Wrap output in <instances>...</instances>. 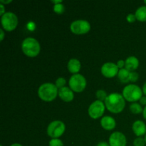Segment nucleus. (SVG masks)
I'll return each mask as SVG.
<instances>
[{"label": "nucleus", "mask_w": 146, "mask_h": 146, "mask_svg": "<svg viewBox=\"0 0 146 146\" xmlns=\"http://www.w3.org/2000/svg\"><path fill=\"white\" fill-rule=\"evenodd\" d=\"M140 103L142 105H146V96H143L140 100Z\"/></svg>", "instance_id": "c756f323"}, {"label": "nucleus", "mask_w": 146, "mask_h": 146, "mask_svg": "<svg viewBox=\"0 0 146 146\" xmlns=\"http://www.w3.org/2000/svg\"><path fill=\"white\" fill-rule=\"evenodd\" d=\"M130 110L133 114H139L143 112L142 106L139 104H137V103H133L130 106Z\"/></svg>", "instance_id": "6ab92c4d"}, {"label": "nucleus", "mask_w": 146, "mask_h": 146, "mask_svg": "<svg viewBox=\"0 0 146 146\" xmlns=\"http://www.w3.org/2000/svg\"><path fill=\"white\" fill-rule=\"evenodd\" d=\"M66 83V81L65 78H58L56 80V86L60 89V88H63V87H65L64 86H65Z\"/></svg>", "instance_id": "5701e85b"}, {"label": "nucleus", "mask_w": 146, "mask_h": 146, "mask_svg": "<svg viewBox=\"0 0 146 146\" xmlns=\"http://www.w3.org/2000/svg\"><path fill=\"white\" fill-rule=\"evenodd\" d=\"M51 2L54 3V4H61L62 1H61V0H59V1H51Z\"/></svg>", "instance_id": "72a5a7b5"}, {"label": "nucleus", "mask_w": 146, "mask_h": 146, "mask_svg": "<svg viewBox=\"0 0 146 146\" xmlns=\"http://www.w3.org/2000/svg\"><path fill=\"white\" fill-rule=\"evenodd\" d=\"M118 67L113 63H106L101 67V74L106 78H113L118 75Z\"/></svg>", "instance_id": "9d476101"}, {"label": "nucleus", "mask_w": 146, "mask_h": 146, "mask_svg": "<svg viewBox=\"0 0 146 146\" xmlns=\"http://www.w3.org/2000/svg\"><path fill=\"white\" fill-rule=\"evenodd\" d=\"M143 94L146 96V82H145V84H144L143 88Z\"/></svg>", "instance_id": "f704fd0d"}, {"label": "nucleus", "mask_w": 146, "mask_h": 146, "mask_svg": "<svg viewBox=\"0 0 146 146\" xmlns=\"http://www.w3.org/2000/svg\"><path fill=\"white\" fill-rule=\"evenodd\" d=\"M144 2H145V4H146V0H145V1H144Z\"/></svg>", "instance_id": "58836bf2"}, {"label": "nucleus", "mask_w": 146, "mask_h": 146, "mask_svg": "<svg viewBox=\"0 0 146 146\" xmlns=\"http://www.w3.org/2000/svg\"><path fill=\"white\" fill-rule=\"evenodd\" d=\"M58 96L60 98L65 102H70L74 99V92L68 87H63L58 90Z\"/></svg>", "instance_id": "f8f14e48"}, {"label": "nucleus", "mask_w": 146, "mask_h": 146, "mask_svg": "<svg viewBox=\"0 0 146 146\" xmlns=\"http://www.w3.org/2000/svg\"><path fill=\"white\" fill-rule=\"evenodd\" d=\"M1 25L3 28L8 31H11L17 28L18 25L17 17L12 12H6L1 17Z\"/></svg>", "instance_id": "423d86ee"}, {"label": "nucleus", "mask_w": 146, "mask_h": 146, "mask_svg": "<svg viewBox=\"0 0 146 146\" xmlns=\"http://www.w3.org/2000/svg\"><path fill=\"white\" fill-rule=\"evenodd\" d=\"M126 143V138L122 133L114 132L109 138L110 146H125Z\"/></svg>", "instance_id": "9b49d317"}, {"label": "nucleus", "mask_w": 146, "mask_h": 146, "mask_svg": "<svg viewBox=\"0 0 146 146\" xmlns=\"http://www.w3.org/2000/svg\"><path fill=\"white\" fill-rule=\"evenodd\" d=\"M69 86L74 92L81 93L86 88V80L81 74H74L70 78Z\"/></svg>", "instance_id": "39448f33"}, {"label": "nucleus", "mask_w": 146, "mask_h": 146, "mask_svg": "<svg viewBox=\"0 0 146 146\" xmlns=\"http://www.w3.org/2000/svg\"><path fill=\"white\" fill-rule=\"evenodd\" d=\"M68 69L71 73L76 74L81 69V63L76 58H72L68 63Z\"/></svg>", "instance_id": "dca6fc26"}, {"label": "nucleus", "mask_w": 146, "mask_h": 146, "mask_svg": "<svg viewBox=\"0 0 146 146\" xmlns=\"http://www.w3.org/2000/svg\"><path fill=\"white\" fill-rule=\"evenodd\" d=\"M101 125L105 130L111 131L115 127V121L111 116H104L101 121Z\"/></svg>", "instance_id": "4468645a"}, {"label": "nucleus", "mask_w": 146, "mask_h": 146, "mask_svg": "<svg viewBox=\"0 0 146 146\" xmlns=\"http://www.w3.org/2000/svg\"><path fill=\"white\" fill-rule=\"evenodd\" d=\"M58 94V88L54 84L51 83H46L40 86L38 90V97L44 101H52L55 99Z\"/></svg>", "instance_id": "f03ea898"}, {"label": "nucleus", "mask_w": 146, "mask_h": 146, "mask_svg": "<svg viewBox=\"0 0 146 146\" xmlns=\"http://www.w3.org/2000/svg\"><path fill=\"white\" fill-rule=\"evenodd\" d=\"M145 138H143L141 137L135 138L133 142L134 146H145Z\"/></svg>", "instance_id": "412c9836"}, {"label": "nucleus", "mask_w": 146, "mask_h": 146, "mask_svg": "<svg viewBox=\"0 0 146 146\" xmlns=\"http://www.w3.org/2000/svg\"><path fill=\"white\" fill-rule=\"evenodd\" d=\"M0 8H1V11H0V15L2 17L4 14H5V10H4V7L2 4H0Z\"/></svg>", "instance_id": "c85d7f7f"}, {"label": "nucleus", "mask_w": 146, "mask_h": 146, "mask_svg": "<svg viewBox=\"0 0 146 146\" xmlns=\"http://www.w3.org/2000/svg\"><path fill=\"white\" fill-rule=\"evenodd\" d=\"M133 131L136 136H142L146 133L145 124L141 121H136L133 124Z\"/></svg>", "instance_id": "ddd939ff"}, {"label": "nucleus", "mask_w": 146, "mask_h": 146, "mask_svg": "<svg viewBox=\"0 0 146 146\" xmlns=\"http://www.w3.org/2000/svg\"><path fill=\"white\" fill-rule=\"evenodd\" d=\"M11 0H9V1H4V0H0V2L1 4H9V3H11Z\"/></svg>", "instance_id": "473e14b6"}, {"label": "nucleus", "mask_w": 146, "mask_h": 146, "mask_svg": "<svg viewBox=\"0 0 146 146\" xmlns=\"http://www.w3.org/2000/svg\"><path fill=\"white\" fill-rule=\"evenodd\" d=\"M104 111H105V105L103 101L98 100L92 103L88 108V114L90 117L94 119H97L102 116Z\"/></svg>", "instance_id": "1a4fd4ad"}, {"label": "nucleus", "mask_w": 146, "mask_h": 146, "mask_svg": "<svg viewBox=\"0 0 146 146\" xmlns=\"http://www.w3.org/2000/svg\"><path fill=\"white\" fill-rule=\"evenodd\" d=\"M127 21H128L129 23H133L135 21L136 18H135V16L133 15L132 14H130L127 16Z\"/></svg>", "instance_id": "a878e982"}, {"label": "nucleus", "mask_w": 146, "mask_h": 146, "mask_svg": "<svg viewBox=\"0 0 146 146\" xmlns=\"http://www.w3.org/2000/svg\"><path fill=\"white\" fill-rule=\"evenodd\" d=\"M21 48L24 54L29 57L36 56L41 50L38 41L31 37H29L24 40L21 44Z\"/></svg>", "instance_id": "7ed1b4c3"}, {"label": "nucleus", "mask_w": 146, "mask_h": 146, "mask_svg": "<svg viewBox=\"0 0 146 146\" xmlns=\"http://www.w3.org/2000/svg\"><path fill=\"white\" fill-rule=\"evenodd\" d=\"M145 143H146V134H145Z\"/></svg>", "instance_id": "4c0bfd02"}, {"label": "nucleus", "mask_w": 146, "mask_h": 146, "mask_svg": "<svg viewBox=\"0 0 146 146\" xmlns=\"http://www.w3.org/2000/svg\"><path fill=\"white\" fill-rule=\"evenodd\" d=\"M139 66V61L136 57L133 56H129L125 61V69L128 71L132 72V71L137 69Z\"/></svg>", "instance_id": "2eb2a0df"}, {"label": "nucleus", "mask_w": 146, "mask_h": 146, "mask_svg": "<svg viewBox=\"0 0 146 146\" xmlns=\"http://www.w3.org/2000/svg\"><path fill=\"white\" fill-rule=\"evenodd\" d=\"M11 146H22V145L19 143H14V144H12Z\"/></svg>", "instance_id": "e433bc0d"}, {"label": "nucleus", "mask_w": 146, "mask_h": 146, "mask_svg": "<svg viewBox=\"0 0 146 146\" xmlns=\"http://www.w3.org/2000/svg\"><path fill=\"white\" fill-rule=\"evenodd\" d=\"M135 18L140 21H146V7H141L135 11Z\"/></svg>", "instance_id": "a211bd4d"}, {"label": "nucleus", "mask_w": 146, "mask_h": 146, "mask_svg": "<svg viewBox=\"0 0 146 146\" xmlns=\"http://www.w3.org/2000/svg\"><path fill=\"white\" fill-rule=\"evenodd\" d=\"M143 91L139 86L133 84L126 86L123 91V96L129 102H135L142 98Z\"/></svg>", "instance_id": "20e7f679"}, {"label": "nucleus", "mask_w": 146, "mask_h": 146, "mask_svg": "<svg viewBox=\"0 0 146 146\" xmlns=\"http://www.w3.org/2000/svg\"><path fill=\"white\" fill-rule=\"evenodd\" d=\"M143 115L144 118L146 120V106L145 107V108L143 109Z\"/></svg>", "instance_id": "c9c22d12"}, {"label": "nucleus", "mask_w": 146, "mask_h": 146, "mask_svg": "<svg viewBox=\"0 0 146 146\" xmlns=\"http://www.w3.org/2000/svg\"><path fill=\"white\" fill-rule=\"evenodd\" d=\"M54 11L57 14H62L64 11V7L63 4H55L54 7Z\"/></svg>", "instance_id": "b1692460"}, {"label": "nucleus", "mask_w": 146, "mask_h": 146, "mask_svg": "<svg viewBox=\"0 0 146 146\" xmlns=\"http://www.w3.org/2000/svg\"><path fill=\"white\" fill-rule=\"evenodd\" d=\"M138 78H139V76H138V73L131 72V74H130V81L135 82V81H138Z\"/></svg>", "instance_id": "393cba45"}, {"label": "nucleus", "mask_w": 146, "mask_h": 146, "mask_svg": "<svg viewBox=\"0 0 146 146\" xmlns=\"http://www.w3.org/2000/svg\"><path fill=\"white\" fill-rule=\"evenodd\" d=\"M0 31H1V41H2L3 39H4V31H3L2 29H0Z\"/></svg>", "instance_id": "2f4dec72"}, {"label": "nucleus", "mask_w": 146, "mask_h": 146, "mask_svg": "<svg viewBox=\"0 0 146 146\" xmlns=\"http://www.w3.org/2000/svg\"><path fill=\"white\" fill-rule=\"evenodd\" d=\"M107 94L106 93V91H104V90H98L96 92V97L98 98V101H105L107 98Z\"/></svg>", "instance_id": "aec40b11"}, {"label": "nucleus", "mask_w": 146, "mask_h": 146, "mask_svg": "<svg viewBox=\"0 0 146 146\" xmlns=\"http://www.w3.org/2000/svg\"><path fill=\"white\" fill-rule=\"evenodd\" d=\"M65 124L61 121H54L48 125L47 128V133L48 136L54 138L61 137L65 131Z\"/></svg>", "instance_id": "0eeeda50"}, {"label": "nucleus", "mask_w": 146, "mask_h": 146, "mask_svg": "<svg viewBox=\"0 0 146 146\" xmlns=\"http://www.w3.org/2000/svg\"><path fill=\"white\" fill-rule=\"evenodd\" d=\"M90 29L91 25L86 20H77L73 21L71 24V31L77 35L86 34L90 31Z\"/></svg>", "instance_id": "6e6552de"}, {"label": "nucleus", "mask_w": 146, "mask_h": 146, "mask_svg": "<svg viewBox=\"0 0 146 146\" xmlns=\"http://www.w3.org/2000/svg\"><path fill=\"white\" fill-rule=\"evenodd\" d=\"M105 105L110 112L119 113L125 108V98L119 94H111L105 100Z\"/></svg>", "instance_id": "f257e3e1"}, {"label": "nucleus", "mask_w": 146, "mask_h": 146, "mask_svg": "<svg viewBox=\"0 0 146 146\" xmlns=\"http://www.w3.org/2000/svg\"><path fill=\"white\" fill-rule=\"evenodd\" d=\"M130 74H131V71H128L125 68H122L120 69L118 71V77L120 81L122 83H128L130 81Z\"/></svg>", "instance_id": "f3484780"}, {"label": "nucleus", "mask_w": 146, "mask_h": 146, "mask_svg": "<svg viewBox=\"0 0 146 146\" xmlns=\"http://www.w3.org/2000/svg\"><path fill=\"white\" fill-rule=\"evenodd\" d=\"M35 24H34V22H29L28 24H27V28H28V29H29L30 31H33V30L35 29Z\"/></svg>", "instance_id": "bb28decb"}, {"label": "nucleus", "mask_w": 146, "mask_h": 146, "mask_svg": "<svg viewBox=\"0 0 146 146\" xmlns=\"http://www.w3.org/2000/svg\"><path fill=\"white\" fill-rule=\"evenodd\" d=\"M117 66H118V68H121L122 69L123 67L125 66V61H123V60H121V61H118V64H117Z\"/></svg>", "instance_id": "cd10ccee"}, {"label": "nucleus", "mask_w": 146, "mask_h": 146, "mask_svg": "<svg viewBox=\"0 0 146 146\" xmlns=\"http://www.w3.org/2000/svg\"><path fill=\"white\" fill-rule=\"evenodd\" d=\"M96 146H110V145L109 143H108L106 142H100L98 143V145Z\"/></svg>", "instance_id": "7c9ffc66"}, {"label": "nucleus", "mask_w": 146, "mask_h": 146, "mask_svg": "<svg viewBox=\"0 0 146 146\" xmlns=\"http://www.w3.org/2000/svg\"><path fill=\"white\" fill-rule=\"evenodd\" d=\"M1 146H2V145H1Z\"/></svg>", "instance_id": "ea45409f"}, {"label": "nucleus", "mask_w": 146, "mask_h": 146, "mask_svg": "<svg viewBox=\"0 0 146 146\" xmlns=\"http://www.w3.org/2000/svg\"><path fill=\"white\" fill-rule=\"evenodd\" d=\"M49 146H64V143L61 140L58 138H54L49 141Z\"/></svg>", "instance_id": "4be33fe9"}]
</instances>
